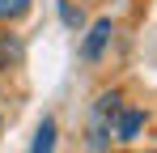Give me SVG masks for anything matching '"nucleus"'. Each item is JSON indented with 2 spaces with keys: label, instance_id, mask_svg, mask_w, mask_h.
<instances>
[{
  "label": "nucleus",
  "instance_id": "1",
  "mask_svg": "<svg viewBox=\"0 0 157 153\" xmlns=\"http://www.w3.org/2000/svg\"><path fill=\"white\" fill-rule=\"evenodd\" d=\"M144 124H149V111H144V106H119L115 119H110V136H115L119 145H132V140L144 132Z\"/></svg>",
  "mask_w": 157,
  "mask_h": 153
},
{
  "label": "nucleus",
  "instance_id": "2",
  "mask_svg": "<svg viewBox=\"0 0 157 153\" xmlns=\"http://www.w3.org/2000/svg\"><path fill=\"white\" fill-rule=\"evenodd\" d=\"M110 43H115V22H110V17H98V22L89 26L85 43H81V60H85V64H98L106 51H110Z\"/></svg>",
  "mask_w": 157,
  "mask_h": 153
},
{
  "label": "nucleus",
  "instance_id": "3",
  "mask_svg": "<svg viewBox=\"0 0 157 153\" xmlns=\"http://www.w3.org/2000/svg\"><path fill=\"white\" fill-rule=\"evenodd\" d=\"M55 140H59V124H55V115H43L38 128H34L30 153H55Z\"/></svg>",
  "mask_w": 157,
  "mask_h": 153
},
{
  "label": "nucleus",
  "instance_id": "4",
  "mask_svg": "<svg viewBox=\"0 0 157 153\" xmlns=\"http://www.w3.org/2000/svg\"><path fill=\"white\" fill-rule=\"evenodd\" d=\"M17 64H21V38H17L9 26H0V76L13 73Z\"/></svg>",
  "mask_w": 157,
  "mask_h": 153
},
{
  "label": "nucleus",
  "instance_id": "5",
  "mask_svg": "<svg viewBox=\"0 0 157 153\" xmlns=\"http://www.w3.org/2000/svg\"><path fill=\"white\" fill-rule=\"evenodd\" d=\"M55 9H59V22L68 26V30H85V9H81L77 0H55Z\"/></svg>",
  "mask_w": 157,
  "mask_h": 153
},
{
  "label": "nucleus",
  "instance_id": "6",
  "mask_svg": "<svg viewBox=\"0 0 157 153\" xmlns=\"http://www.w3.org/2000/svg\"><path fill=\"white\" fill-rule=\"evenodd\" d=\"M30 9H34V0H0V26H13V22H21Z\"/></svg>",
  "mask_w": 157,
  "mask_h": 153
},
{
  "label": "nucleus",
  "instance_id": "7",
  "mask_svg": "<svg viewBox=\"0 0 157 153\" xmlns=\"http://www.w3.org/2000/svg\"><path fill=\"white\" fill-rule=\"evenodd\" d=\"M144 153H157V149H144Z\"/></svg>",
  "mask_w": 157,
  "mask_h": 153
}]
</instances>
